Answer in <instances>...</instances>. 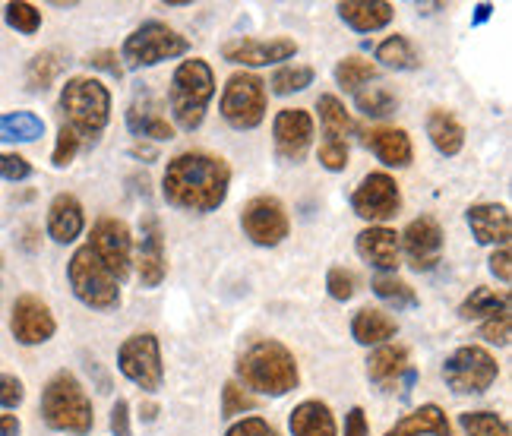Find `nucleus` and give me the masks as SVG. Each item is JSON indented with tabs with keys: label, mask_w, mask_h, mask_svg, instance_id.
<instances>
[{
	"label": "nucleus",
	"mask_w": 512,
	"mask_h": 436,
	"mask_svg": "<svg viewBox=\"0 0 512 436\" xmlns=\"http://www.w3.org/2000/svg\"><path fill=\"white\" fill-rule=\"evenodd\" d=\"M231 190V165L206 149H187L168 158L162 174V196L177 212L209 215L219 212Z\"/></svg>",
	"instance_id": "1"
},
{
	"label": "nucleus",
	"mask_w": 512,
	"mask_h": 436,
	"mask_svg": "<svg viewBox=\"0 0 512 436\" xmlns=\"http://www.w3.org/2000/svg\"><path fill=\"white\" fill-rule=\"evenodd\" d=\"M234 380H238L250 395H269L282 399L301 383V367L294 351L279 339H253L234 364Z\"/></svg>",
	"instance_id": "2"
},
{
	"label": "nucleus",
	"mask_w": 512,
	"mask_h": 436,
	"mask_svg": "<svg viewBox=\"0 0 512 436\" xmlns=\"http://www.w3.org/2000/svg\"><path fill=\"white\" fill-rule=\"evenodd\" d=\"M57 108L64 114V127L80 136L83 149L95 146L111 121V89L95 76H70L57 95Z\"/></svg>",
	"instance_id": "3"
},
{
	"label": "nucleus",
	"mask_w": 512,
	"mask_h": 436,
	"mask_svg": "<svg viewBox=\"0 0 512 436\" xmlns=\"http://www.w3.org/2000/svg\"><path fill=\"white\" fill-rule=\"evenodd\" d=\"M215 98V73L203 57H187L177 64L168 86V108L174 117V130L193 133L206 121L209 102Z\"/></svg>",
	"instance_id": "4"
},
{
	"label": "nucleus",
	"mask_w": 512,
	"mask_h": 436,
	"mask_svg": "<svg viewBox=\"0 0 512 436\" xmlns=\"http://www.w3.org/2000/svg\"><path fill=\"white\" fill-rule=\"evenodd\" d=\"M38 411H42V421L54 433L89 436L95 427V408H92L89 392L70 370H57L45 383Z\"/></svg>",
	"instance_id": "5"
},
{
	"label": "nucleus",
	"mask_w": 512,
	"mask_h": 436,
	"mask_svg": "<svg viewBox=\"0 0 512 436\" xmlns=\"http://www.w3.org/2000/svg\"><path fill=\"white\" fill-rule=\"evenodd\" d=\"M190 51V38L171 29L162 19H146L136 26L121 48V64L124 70H149L165 61H177Z\"/></svg>",
	"instance_id": "6"
},
{
	"label": "nucleus",
	"mask_w": 512,
	"mask_h": 436,
	"mask_svg": "<svg viewBox=\"0 0 512 436\" xmlns=\"http://www.w3.org/2000/svg\"><path fill=\"white\" fill-rule=\"evenodd\" d=\"M67 282H70V291L76 301L89 310L108 313V310L121 307V282L98 263V256L86 244L73 250L70 263H67Z\"/></svg>",
	"instance_id": "7"
},
{
	"label": "nucleus",
	"mask_w": 512,
	"mask_h": 436,
	"mask_svg": "<svg viewBox=\"0 0 512 436\" xmlns=\"http://www.w3.org/2000/svg\"><path fill=\"white\" fill-rule=\"evenodd\" d=\"M266 108H269V92H266L263 76H256L250 70L228 76L222 98H219V111H222V121L231 130H238V133L256 130L266 121Z\"/></svg>",
	"instance_id": "8"
},
{
	"label": "nucleus",
	"mask_w": 512,
	"mask_h": 436,
	"mask_svg": "<svg viewBox=\"0 0 512 436\" xmlns=\"http://www.w3.org/2000/svg\"><path fill=\"white\" fill-rule=\"evenodd\" d=\"M117 370L143 392H159L165 383L162 342L155 332H136L117 348Z\"/></svg>",
	"instance_id": "9"
},
{
	"label": "nucleus",
	"mask_w": 512,
	"mask_h": 436,
	"mask_svg": "<svg viewBox=\"0 0 512 436\" xmlns=\"http://www.w3.org/2000/svg\"><path fill=\"white\" fill-rule=\"evenodd\" d=\"M497 376L500 364L484 345H462L443 361V380L456 395H484Z\"/></svg>",
	"instance_id": "10"
},
{
	"label": "nucleus",
	"mask_w": 512,
	"mask_h": 436,
	"mask_svg": "<svg viewBox=\"0 0 512 436\" xmlns=\"http://www.w3.org/2000/svg\"><path fill=\"white\" fill-rule=\"evenodd\" d=\"M86 247L98 256V263H102L121 285L130 279V269H133V234H130L124 218H114V215L98 218V222L92 225V234H89Z\"/></svg>",
	"instance_id": "11"
},
{
	"label": "nucleus",
	"mask_w": 512,
	"mask_h": 436,
	"mask_svg": "<svg viewBox=\"0 0 512 436\" xmlns=\"http://www.w3.org/2000/svg\"><path fill=\"white\" fill-rule=\"evenodd\" d=\"M351 209L370 225H383L402 209V190L389 171H370L351 193Z\"/></svg>",
	"instance_id": "12"
},
{
	"label": "nucleus",
	"mask_w": 512,
	"mask_h": 436,
	"mask_svg": "<svg viewBox=\"0 0 512 436\" xmlns=\"http://www.w3.org/2000/svg\"><path fill=\"white\" fill-rule=\"evenodd\" d=\"M241 231L256 247H279L291 234V218L279 196H253L241 209Z\"/></svg>",
	"instance_id": "13"
},
{
	"label": "nucleus",
	"mask_w": 512,
	"mask_h": 436,
	"mask_svg": "<svg viewBox=\"0 0 512 436\" xmlns=\"http://www.w3.org/2000/svg\"><path fill=\"white\" fill-rule=\"evenodd\" d=\"M313 114L307 108H282L272 121V146L275 155L288 165H301L313 146Z\"/></svg>",
	"instance_id": "14"
},
{
	"label": "nucleus",
	"mask_w": 512,
	"mask_h": 436,
	"mask_svg": "<svg viewBox=\"0 0 512 436\" xmlns=\"http://www.w3.org/2000/svg\"><path fill=\"white\" fill-rule=\"evenodd\" d=\"M10 335L26 348L45 345L57 335V320L51 307L38 294H19L10 307Z\"/></svg>",
	"instance_id": "15"
},
{
	"label": "nucleus",
	"mask_w": 512,
	"mask_h": 436,
	"mask_svg": "<svg viewBox=\"0 0 512 436\" xmlns=\"http://www.w3.org/2000/svg\"><path fill=\"white\" fill-rule=\"evenodd\" d=\"M443 247L446 237L437 218L421 215L415 222H408L405 231L399 234V250H405L408 266L415 272H430L437 269V263L443 260Z\"/></svg>",
	"instance_id": "16"
},
{
	"label": "nucleus",
	"mask_w": 512,
	"mask_h": 436,
	"mask_svg": "<svg viewBox=\"0 0 512 436\" xmlns=\"http://www.w3.org/2000/svg\"><path fill=\"white\" fill-rule=\"evenodd\" d=\"M298 54V42L294 38H231L222 45V57L228 64L238 67H272V64H285Z\"/></svg>",
	"instance_id": "17"
},
{
	"label": "nucleus",
	"mask_w": 512,
	"mask_h": 436,
	"mask_svg": "<svg viewBox=\"0 0 512 436\" xmlns=\"http://www.w3.org/2000/svg\"><path fill=\"white\" fill-rule=\"evenodd\" d=\"M136 275L143 288H159L168 275V253H165V231L155 215H143L140 222V247H136Z\"/></svg>",
	"instance_id": "18"
},
{
	"label": "nucleus",
	"mask_w": 512,
	"mask_h": 436,
	"mask_svg": "<svg viewBox=\"0 0 512 436\" xmlns=\"http://www.w3.org/2000/svg\"><path fill=\"white\" fill-rule=\"evenodd\" d=\"M465 222L471 228V237L481 247H509L512 237V215L503 203H475L465 209Z\"/></svg>",
	"instance_id": "19"
},
{
	"label": "nucleus",
	"mask_w": 512,
	"mask_h": 436,
	"mask_svg": "<svg viewBox=\"0 0 512 436\" xmlns=\"http://www.w3.org/2000/svg\"><path fill=\"white\" fill-rule=\"evenodd\" d=\"M354 250L358 256L373 266L380 275H396L399 269V234L386 228V225H370L358 234V241H354Z\"/></svg>",
	"instance_id": "20"
},
{
	"label": "nucleus",
	"mask_w": 512,
	"mask_h": 436,
	"mask_svg": "<svg viewBox=\"0 0 512 436\" xmlns=\"http://www.w3.org/2000/svg\"><path fill=\"white\" fill-rule=\"evenodd\" d=\"M127 130L136 136V140H155V143H165V140H174V124L162 114V105L155 102L149 92H140L130 102L127 108Z\"/></svg>",
	"instance_id": "21"
},
{
	"label": "nucleus",
	"mask_w": 512,
	"mask_h": 436,
	"mask_svg": "<svg viewBox=\"0 0 512 436\" xmlns=\"http://www.w3.org/2000/svg\"><path fill=\"white\" fill-rule=\"evenodd\" d=\"M367 380L373 386H380L383 392L396 389L402 380H415V370H411V354L405 345H380L377 351L367 358Z\"/></svg>",
	"instance_id": "22"
},
{
	"label": "nucleus",
	"mask_w": 512,
	"mask_h": 436,
	"mask_svg": "<svg viewBox=\"0 0 512 436\" xmlns=\"http://www.w3.org/2000/svg\"><path fill=\"white\" fill-rule=\"evenodd\" d=\"M45 231L54 244H73L76 237L86 231V209L76 200L73 193H57L51 206H48V218H45Z\"/></svg>",
	"instance_id": "23"
},
{
	"label": "nucleus",
	"mask_w": 512,
	"mask_h": 436,
	"mask_svg": "<svg viewBox=\"0 0 512 436\" xmlns=\"http://www.w3.org/2000/svg\"><path fill=\"white\" fill-rule=\"evenodd\" d=\"M364 146L386 168H408L415 162V146H411V136L402 127H373L364 133Z\"/></svg>",
	"instance_id": "24"
},
{
	"label": "nucleus",
	"mask_w": 512,
	"mask_h": 436,
	"mask_svg": "<svg viewBox=\"0 0 512 436\" xmlns=\"http://www.w3.org/2000/svg\"><path fill=\"white\" fill-rule=\"evenodd\" d=\"M336 10L342 23L351 32H361V35L380 32L396 19V7H392L389 0H342Z\"/></svg>",
	"instance_id": "25"
},
{
	"label": "nucleus",
	"mask_w": 512,
	"mask_h": 436,
	"mask_svg": "<svg viewBox=\"0 0 512 436\" xmlns=\"http://www.w3.org/2000/svg\"><path fill=\"white\" fill-rule=\"evenodd\" d=\"M399 335V320L389 316L380 307H361L351 316V339L364 348H380L389 345Z\"/></svg>",
	"instance_id": "26"
},
{
	"label": "nucleus",
	"mask_w": 512,
	"mask_h": 436,
	"mask_svg": "<svg viewBox=\"0 0 512 436\" xmlns=\"http://www.w3.org/2000/svg\"><path fill=\"white\" fill-rule=\"evenodd\" d=\"M288 430L291 436H339L336 414L320 399H307L294 405L288 414Z\"/></svg>",
	"instance_id": "27"
},
{
	"label": "nucleus",
	"mask_w": 512,
	"mask_h": 436,
	"mask_svg": "<svg viewBox=\"0 0 512 436\" xmlns=\"http://www.w3.org/2000/svg\"><path fill=\"white\" fill-rule=\"evenodd\" d=\"M383 436H452V424L440 405L427 402L415 411H408Z\"/></svg>",
	"instance_id": "28"
},
{
	"label": "nucleus",
	"mask_w": 512,
	"mask_h": 436,
	"mask_svg": "<svg viewBox=\"0 0 512 436\" xmlns=\"http://www.w3.org/2000/svg\"><path fill=\"white\" fill-rule=\"evenodd\" d=\"M427 140H430V146L437 149L440 155H446V158H452V155H459L462 149H465V127H462V121L452 111H446V108H433L430 114H427Z\"/></svg>",
	"instance_id": "29"
},
{
	"label": "nucleus",
	"mask_w": 512,
	"mask_h": 436,
	"mask_svg": "<svg viewBox=\"0 0 512 436\" xmlns=\"http://www.w3.org/2000/svg\"><path fill=\"white\" fill-rule=\"evenodd\" d=\"M317 111H320V127L326 140H339L348 143V136L358 133V121L351 117V111L345 108V102L339 95H320L317 98Z\"/></svg>",
	"instance_id": "30"
},
{
	"label": "nucleus",
	"mask_w": 512,
	"mask_h": 436,
	"mask_svg": "<svg viewBox=\"0 0 512 436\" xmlns=\"http://www.w3.org/2000/svg\"><path fill=\"white\" fill-rule=\"evenodd\" d=\"M45 136V121L35 111H4L0 114V143L23 146Z\"/></svg>",
	"instance_id": "31"
},
{
	"label": "nucleus",
	"mask_w": 512,
	"mask_h": 436,
	"mask_svg": "<svg viewBox=\"0 0 512 436\" xmlns=\"http://www.w3.org/2000/svg\"><path fill=\"white\" fill-rule=\"evenodd\" d=\"M500 310H509V291H494L487 285L471 288V294L459 304V316L465 323H484Z\"/></svg>",
	"instance_id": "32"
},
{
	"label": "nucleus",
	"mask_w": 512,
	"mask_h": 436,
	"mask_svg": "<svg viewBox=\"0 0 512 436\" xmlns=\"http://www.w3.org/2000/svg\"><path fill=\"white\" fill-rule=\"evenodd\" d=\"M373 57L380 61V67L386 70H396V73H408V70H418L421 67V54L415 48L408 35H389L377 45Z\"/></svg>",
	"instance_id": "33"
},
{
	"label": "nucleus",
	"mask_w": 512,
	"mask_h": 436,
	"mask_svg": "<svg viewBox=\"0 0 512 436\" xmlns=\"http://www.w3.org/2000/svg\"><path fill=\"white\" fill-rule=\"evenodd\" d=\"M67 61H64V54L61 51H38L32 61L26 64V86L29 92H48L54 83H57V76L64 73Z\"/></svg>",
	"instance_id": "34"
},
{
	"label": "nucleus",
	"mask_w": 512,
	"mask_h": 436,
	"mask_svg": "<svg viewBox=\"0 0 512 436\" xmlns=\"http://www.w3.org/2000/svg\"><path fill=\"white\" fill-rule=\"evenodd\" d=\"M370 288L392 310H415L421 304L418 291L411 288L408 282H402L399 275H377V279L370 282Z\"/></svg>",
	"instance_id": "35"
},
{
	"label": "nucleus",
	"mask_w": 512,
	"mask_h": 436,
	"mask_svg": "<svg viewBox=\"0 0 512 436\" xmlns=\"http://www.w3.org/2000/svg\"><path fill=\"white\" fill-rule=\"evenodd\" d=\"M332 76H336V83L345 92H361L367 83H373V79H377V64H370L367 57L348 54V57H342V61L336 64Z\"/></svg>",
	"instance_id": "36"
},
{
	"label": "nucleus",
	"mask_w": 512,
	"mask_h": 436,
	"mask_svg": "<svg viewBox=\"0 0 512 436\" xmlns=\"http://www.w3.org/2000/svg\"><path fill=\"white\" fill-rule=\"evenodd\" d=\"M313 79H317V70H313V67H304V64H282L279 70L272 73L269 83H266V92L285 98V95L304 92L307 86H313Z\"/></svg>",
	"instance_id": "37"
},
{
	"label": "nucleus",
	"mask_w": 512,
	"mask_h": 436,
	"mask_svg": "<svg viewBox=\"0 0 512 436\" xmlns=\"http://www.w3.org/2000/svg\"><path fill=\"white\" fill-rule=\"evenodd\" d=\"M459 427L465 436H512L509 421L497 411H465L459 414Z\"/></svg>",
	"instance_id": "38"
},
{
	"label": "nucleus",
	"mask_w": 512,
	"mask_h": 436,
	"mask_svg": "<svg viewBox=\"0 0 512 436\" xmlns=\"http://www.w3.org/2000/svg\"><path fill=\"white\" fill-rule=\"evenodd\" d=\"M354 105L364 117H373V121H380V117H389L392 111L399 108V98L392 95L386 86H370V89H361L354 92Z\"/></svg>",
	"instance_id": "39"
},
{
	"label": "nucleus",
	"mask_w": 512,
	"mask_h": 436,
	"mask_svg": "<svg viewBox=\"0 0 512 436\" xmlns=\"http://www.w3.org/2000/svg\"><path fill=\"white\" fill-rule=\"evenodd\" d=\"M4 19H7V26L16 29L19 35H35L38 29H42V10H38L35 4H26V0H10V4L4 7Z\"/></svg>",
	"instance_id": "40"
},
{
	"label": "nucleus",
	"mask_w": 512,
	"mask_h": 436,
	"mask_svg": "<svg viewBox=\"0 0 512 436\" xmlns=\"http://www.w3.org/2000/svg\"><path fill=\"white\" fill-rule=\"evenodd\" d=\"M253 408H256V395H250L238 380H228L222 386V418L225 421L238 418V414L253 411Z\"/></svg>",
	"instance_id": "41"
},
{
	"label": "nucleus",
	"mask_w": 512,
	"mask_h": 436,
	"mask_svg": "<svg viewBox=\"0 0 512 436\" xmlns=\"http://www.w3.org/2000/svg\"><path fill=\"white\" fill-rule=\"evenodd\" d=\"M83 143H80V136H76L70 127L61 124V130H57V143H54V152H51V165L54 168H70L73 165V158L80 155Z\"/></svg>",
	"instance_id": "42"
},
{
	"label": "nucleus",
	"mask_w": 512,
	"mask_h": 436,
	"mask_svg": "<svg viewBox=\"0 0 512 436\" xmlns=\"http://www.w3.org/2000/svg\"><path fill=\"white\" fill-rule=\"evenodd\" d=\"M509 332H512V313H509V310L494 313V316H490V320H484L481 329H478L481 342L497 345V348H506V345H509Z\"/></svg>",
	"instance_id": "43"
},
{
	"label": "nucleus",
	"mask_w": 512,
	"mask_h": 436,
	"mask_svg": "<svg viewBox=\"0 0 512 436\" xmlns=\"http://www.w3.org/2000/svg\"><path fill=\"white\" fill-rule=\"evenodd\" d=\"M326 291H329L332 301L345 304V301H351V297H354V291H358V279H354V272H348L342 266H332L326 272Z\"/></svg>",
	"instance_id": "44"
},
{
	"label": "nucleus",
	"mask_w": 512,
	"mask_h": 436,
	"mask_svg": "<svg viewBox=\"0 0 512 436\" xmlns=\"http://www.w3.org/2000/svg\"><path fill=\"white\" fill-rule=\"evenodd\" d=\"M35 174L32 162L26 155L19 152H0V181H10V184H23Z\"/></svg>",
	"instance_id": "45"
},
{
	"label": "nucleus",
	"mask_w": 512,
	"mask_h": 436,
	"mask_svg": "<svg viewBox=\"0 0 512 436\" xmlns=\"http://www.w3.org/2000/svg\"><path fill=\"white\" fill-rule=\"evenodd\" d=\"M317 158H320V165H323L326 171L339 174V171H345V168H348L351 152H348V143H339V140H323V146H320Z\"/></svg>",
	"instance_id": "46"
},
{
	"label": "nucleus",
	"mask_w": 512,
	"mask_h": 436,
	"mask_svg": "<svg viewBox=\"0 0 512 436\" xmlns=\"http://www.w3.org/2000/svg\"><path fill=\"white\" fill-rule=\"evenodd\" d=\"M26 402V386L16 373H0V408L13 411Z\"/></svg>",
	"instance_id": "47"
},
{
	"label": "nucleus",
	"mask_w": 512,
	"mask_h": 436,
	"mask_svg": "<svg viewBox=\"0 0 512 436\" xmlns=\"http://www.w3.org/2000/svg\"><path fill=\"white\" fill-rule=\"evenodd\" d=\"M225 436H282L279 430H275L266 418H241V421H234L228 430H225Z\"/></svg>",
	"instance_id": "48"
},
{
	"label": "nucleus",
	"mask_w": 512,
	"mask_h": 436,
	"mask_svg": "<svg viewBox=\"0 0 512 436\" xmlns=\"http://www.w3.org/2000/svg\"><path fill=\"white\" fill-rule=\"evenodd\" d=\"M86 64H89L92 70H102V73L114 76V79H121V76H124L121 54H117V51H108V48H102V51H92V54L86 57Z\"/></svg>",
	"instance_id": "49"
},
{
	"label": "nucleus",
	"mask_w": 512,
	"mask_h": 436,
	"mask_svg": "<svg viewBox=\"0 0 512 436\" xmlns=\"http://www.w3.org/2000/svg\"><path fill=\"white\" fill-rule=\"evenodd\" d=\"M487 269H490V275H494V279H500L503 285H509L512 282V253H509V247H497L494 253H490Z\"/></svg>",
	"instance_id": "50"
},
{
	"label": "nucleus",
	"mask_w": 512,
	"mask_h": 436,
	"mask_svg": "<svg viewBox=\"0 0 512 436\" xmlns=\"http://www.w3.org/2000/svg\"><path fill=\"white\" fill-rule=\"evenodd\" d=\"M111 433L130 436V405H127V399H117L111 405Z\"/></svg>",
	"instance_id": "51"
},
{
	"label": "nucleus",
	"mask_w": 512,
	"mask_h": 436,
	"mask_svg": "<svg viewBox=\"0 0 512 436\" xmlns=\"http://www.w3.org/2000/svg\"><path fill=\"white\" fill-rule=\"evenodd\" d=\"M367 433H370V427H367V414H364V408H361V405L348 408L342 436H367Z\"/></svg>",
	"instance_id": "52"
},
{
	"label": "nucleus",
	"mask_w": 512,
	"mask_h": 436,
	"mask_svg": "<svg viewBox=\"0 0 512 436\" xmlns=\"http://www.w3.org/2000/svg\"><path fill=\"white\" fill-rule=\"evenodd\" d=\"M0 436H23V424L16 414H0Z\"/></svg>",
	"instance_id": "53"
},
{
	"label": "nucleus",
	"mask_w": 512,
	"mask_h": 436,
	"mask_svg": "<svg viewBox=\"0 0 512 436\" xmlns=\"http://www.w3.org/2000/svg\"><path fill=\"white\" fill-rule=\"evenodd\" d=\"M130 155H133V158H146V162H155V158H159V149L149 146V143H143V140H136V143L130 146Z\"/></svg>",
	"instance_id": "54"
},
{
	"label": "nucleus",
	"mask_w": 512,
	"mask_h": 436,
	"mask_svg": "<svg viewBox=\"0 0 512 436\" xmlns=\"http://www.w3.org/2000/svg\"><path fill=\"white\" fill-rule=\"evenodd\" d=\"M490 16H494V4H478V7H475V19H471V26H484Z\"/></svg>",
	"instance_id": "55"
},
{
	"label": "nucleus",
	"mask_w": 512,
	"mask_h": 436,
	"mask_svg": "<svg viewBox=\"0 0 512 436\" xmlns=\"http://www.w3.org/2000/svg\"><path fill=\"white\" fill-rule=\"evenodd\" d=\"M155 411H159V408H155V405H146V408H143V421H155Z\"/></svg>",
	"instance_id": "56"
},
{
	"label": "nucleus",
	"mask_w": 512,
	"mask_h": 436,
	"mask_svg": "<svg viewBox=\"0 0 512 436\" xmlns=\"http://www.w3.org/2000/svg\"><path fill=\"white\" fill-rule=\"evenodd\" d=\"M0 266H4V256H0Z\"/></svg>",
	"instance_id": "57"
}]
</instances>
